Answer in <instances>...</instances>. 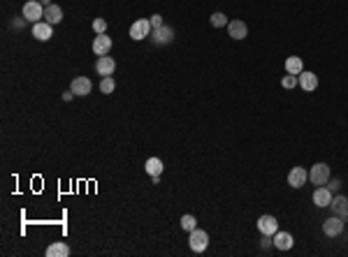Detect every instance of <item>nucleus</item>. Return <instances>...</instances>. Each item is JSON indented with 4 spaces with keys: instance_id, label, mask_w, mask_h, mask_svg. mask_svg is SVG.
Instances as JSON below:
<instances>
[{
    "instance_id": "obj_1",
    "label": "nucleus",
    "mask_w": 348,
    "mask_h": 257,
    "mask_svg": "<svg viewBox=\"0 0 348 257\" xmlns=\"http://www.w3.org/2000/svg\"><path fill=\"white\" fill-rule=\"evenodd\" d=\"M151 31H153V26H151V21H149V19H137V21L130 26L128 35H130V39L142 42L144 37H149V35H151Z\"/></svg>"
},
{
    "instance_id": "obj_2",
    "label": "nucleus",
    "mask_w": 348,
    "mask_h": 257,
    "mask_svg": "<svg viewBox=\"0 0 348 257\" xmlns=\"http://www.w3.org/2000/svg\"><path fill=\"white\" fill-rule=\"evenodd\" d=\"M23 16L28 23H38V21H44V5L40 0H31L23 5Z\"/></svg>"
},
{
    "instance_id": "obj_3",
    "label": "nucleus",
    "mask_w": 348,
    "mask_h": 257,
    "mask_svg": "<svg viewBox=\"0 0 348 257\" xmlns=\"http://www.w3.org/2000/svg\"><path fill=\"white\" fill-rule=\"evenodd\" d=\"M330 176H332V172H330V165H325V162H318V165L311 167L309 172V179L313 185H325L327 181H330Z\"/></svg>"
},
{
    "instance_id": "obj_4",
    "label": "nucleus",
    "mask_w": 348,
    "mask_h": 257,
    "mask_svg": "<svg viewBox=\"0 0 348 257\" xmlns=\"http://www.w3.org/2000/svg\"><path fill=\"white\" fill-rule=\"evenodd\" d=\"M188 246L193 253H205L207 246H209V234H207L205 229H193L190 232V239H188Z\"/></svg>"
},
{
    "instance_id": "obj_5",
    "label": "nucleus",
    "mask_w": 348,
    "mask_h": 257,
    "mask_svg": "<svg viewBox=\"0 0 348 257\" xmlns=\"http://www.w3.org/2000/svg\"><path fill=\"white\" fill-rule=\"evenodd\" d=\"M151 39L156 46H165L174 42V28L170 26H160V28H153L151 31Z\"/></svg>"
},
{
    "instance_id": "obj_6",
    "label": "nucleus",
    "mask_w": 348,
    "mask_h": 257,
    "mask_svg": "<svg viewBox=\"0 0 348 257\" xmlns=\"http://www.w3.org/2000/svg\"><path fill=\"white\" fill-rule=\"evenodd\" d=\"M306 181H309V172L304 169V167H293L290 169V174H288V185L290 188H302V185H306Z\"/></svg>"
},
{
    "instance_id": "obj_7",
    "label": "nucleus",
    "mask_w": 348,
    "mask_h": 257,
    "mask_svg": "<svg viewBox=\"0 0 348 257\" xmlns=\"http://www.w3.org/2000/svg\"><path fill=\"white\" fill-rule=\"evenodd\" d=\"M330 211H332V216H339L344 222H348V197H344V195L332 197Z\"/></svg>"
},
{
    "instance_id": "obj_8",
    "label": "nucleus",
    "mask_w": 348,
    "mask_h": 257,
    "mask_svg": "<svg viewBox=\"0 0 348 257\" xmlns=\"http://www.w3.org/2000/svg\"><path fill=\"white\" fill-rule=\"evenodd\" d=\"M258 229H260V234L274 236L279 232V220L274 218V216H260L258 218Z\"/></svg>"
},
{
    "instance_id": "obj_9",
    "label": "nucleus",
    "mask_w": 348,
    "mask_h": 257,
    "mask_svg": "<svg viewBox=\"0 0 348 257\" xmlns=\"http://www.w3.org/2000/svg\"><path fill=\"white\" fill-rule=\"evenodd\" d=\"M91 49L95 56H107V53L112 51V37H107V33H100V35H95V39H93Z\"/></svg>"
},
{
    "instance_id": "obj_10",
    "label": "nucleus",
    "mask_w": 348,
    "mask_h": 257,
    "mask_svg": "<svg viewBox=\"0 0 348 257\" xmlns=\"http://www.w3.org/2000/svg\"><path fill=\"white\" fill-rule=\"evenodd\" d=\"M33 37L40 39V42H46V39L53 37V26L46 21H38L33 23Z\"/></svg>"
},
{
    "instance_id": "obj_11",
    "label": "nucleus",
    "mask_w": 348,
    "mask_h": 257,
    "mask_svg": "<svg viewBox=\"0 0 348 257\" xmlns=\"http://www.w3.org/2000/svg\"><path fill=\"white\" fill-rule=\"evenodd\" d=\"M227 35L232 39H246V35H249V26L244 21H239V19H232V21L227 23Z\"/></svg>"
},
{
    "instance_id": "obj_12",
    "label": "nucleus",
    "mask_w": 348,
    "mask_h": 257,
    "mask_svg": "<svg viewBox=\"0 0 348 257\" xmlns=\"http://www.w3.org/2000/svg\"><path fill=\"white\" fill-rule=\"evenodd\" d=\"M332 197L334 192L330 188H323V185H318L316 192H313V204L318 206V209H325V206L332 204Z\"/></svg>"
},
{
    "instance_id": "obj_13",
    "label": "nucleus",
    "mask_w": 348,
    "mask_h": 257,
    "mask_svg": "<svg viewBox=\"0 0 348 257\" xmlns=\"http://www.w3.org/2000/svg\"><path fill=\"white\" fill-rule=\"evenodd\" d=\"M114 70H116V61H114L109 53L107 56H98V63H95V72L98 74L109 76V74H114Z\"/></svg>"
},
{
    "instance_id": "obj_14",
    "label": "nucleus",
    "mask_w": 348,
    "mask_h": 257,
    "mask_svg": "<svg viewBox=\"0 0 348 257\" xmlns=\"http://www.w3.org/2000/svg\"><path fill=\"white\" fill-rule=\"evenodd\" d=\"M341 232H344V220L339 216H332L323 222V234L325 236H339Z\"/></svg>"
},
{
    "instance_id": "obj_15",
    "label": "nucleus",
    "mask_w": 348,
    "mask_h": 257,
    "mask_svg": "<svg viewBox=\"0 0 348 257\" xmlns=\"http://www.w3.org/2000/svg\"><path fill=\"white\" fill-rule=\"evenodd\" d=\"M91 79L88 76H75L72 79V86H70V91L75 93V95H88L91 93Z\"/></svg>"
},
{
    "instance_id": "obj_16",
    "label": "nucleus",
    "mask_w": 348,
    "mask_h": 257,
    "mask_svg": "<svg viewBox=\"0 0 348 257\" xmlns=\"http://www.w3.org/2000/svg\"><path fill=\"white\" fill-rule=\"evenodd\" d=\"M297 79H300V86H302V91H306V93H311V91H316L318 88V76L313 74V72H300L297 74Z\"/></svg>"
},
{
    "instance_id": "obj_17",
    "label": "nucleus",
    "mask_w": 348,
    "mask_h": 257,
    "mask_svg": "<svg viewBox=\"0 0 348 257\" xmlns=\"http://www.w3.org/2000/svg\"><path fill=\"white\" fill-rule=\"evenodd\" d=\"M293 246H295V239H293V234H288V232H276V234H274V248L290 250Z\"/></svg>"
},
{
    "instance_id": "obj_18",
    "label": "nucleus",
    "mask_w": 348,
    "mask_h": 257,
    "mask_svg": "<svg viewBox=\"0 0 348 257\" xmlns=\"http://www.w3.org/2000/svg\"><path fill=\"white\" fill-rule=\"evenodd\" d=\"M46 255L49 257H68L70 255V246L65 241H53L49 248H46Z\"/></svg>"
},
{
    "instance_id": "obj_19",
    "label": "nucleus",
    "mask_w": 348,
    "mask_h": 257,
    "mask_svg": "<svg viewBox=\"0 0 348 257\" xmlns=\"http://www.w3.org/2000/svg\"><path fill=\"white\" fill-rule=\"evenodd\" d=\"M44 21L51 23V26L61 23L63 21V9L58 7V5H49V7H44Z\"/></svg>"
},
{
    "instance_id": "obj_20",
    "label": "nucleus",
    "mask_w": 348,
    "mask_h": 257,
    "mask_svg": "<svg viewBox=\"0 0 348 257\" xmlns=\"http://www.w3.org/2000/svg\"><path fill=\"white\" fill-rule=\"evenodd\" d=\"M144 169H146V174L149 176H160L163 174V160L160 158H149L144 162Z\"/></svg>"
},
{
    "instance_id": "obj_21",
    "label": "nucleus",
    "mask_w": 348,
    "mask_h": 257,
    "mask_svg": "<svg viewBox=\"0 0 348 257\" xmlns=\"http://www.w3.org/2000/svg\"><path fill=\"white\" fill-rule=\"evenodd\" d=\"M304 70V63H302V58L300 56H290L286 61V72L288 74H300Z\"/></svg>"
},
{
    "instance_id": "obj_22",
    "label": "nucleus",
    "mask_w": 348,
    "mask_h": 257,
    "mask_svg": "<svg viewBox=\"0 0 348 257\" xmlns=\"http://www.w3.org/2000/svg\"><path fill=\"white\" fill-rule=\"evenodd\" d=\"M209 21H212L214 28H227V23H230V21H227V16L223 14V12H214Z\"/></svg>"
},
{
    "instance_id": "obj_23",
    "label": "nucleus",
    "mask_w": 348,
    "mask_h": 257,
    "mask_svg": "<svg viewBox=\"0 0 348 257\" xmlns=\"http://www.w3.org/2000/svg\"><path fill=\"white\" fill-rule=\"evenodd\" d=\"M195 227H197L195 216H190V213H186V216H181V229H186V232H193Z\"/></svg>"
},
{
    "instance_id": "obj_24",
    "label": "nucleus",
    "mask_w": 348,
    "mask_h": 257,
    "mask_svg": "<svg viewBox=\"0 0 348 257\" xmlns=\"http://www.w3.org/2000/svg\"><path fill=\"white\" fill-rule=\"evenodd\" d=\"M281 86L288 88V91H293L295 86H300V79H297V74H286L283 79H281Z\"/></svg>"
},
{
    "instance_id": "obj_25",
    "label": "nucleus",
    "mask_w": 348,
    "mask_h": 257,
    "mask_svg": "<svg viewBox=\"0 0 348 257\" xmlns=\"http://www.w3.org/2000/svg\"><path fill=\"white\" fill-rule=\"evenodd\" d=\"M114 88H116V83H114L112 76H102V81H100V91L105 93V95H109V93H114Z\"/></svg>"
},
{
    "instance_id": "obj_26",
    "label": "nucleus",
    "mask_w": 348,
    "mask_h": 257,
    "mask_svg": "<svg viewBox=\"0 0 348 257\" xmlns=\"http://www.w3.org/2000/svg\"><path fill=\"white\" fill-rule=\"evenodd\" d=\"M93 31H95V35L107 33V19H95V21H93Z\"/></svg>"
},
{
    "instance_id": "obj_27",
    "label": "nucleus",
    "mask_w": 348,
    "mask_h": 257,
    "mask_svg": "<svg viewBox=\"0 0 348 257\" xmlns=\"http://www.w3.org/2000/svg\"><path fill=\"white\" fill-rule=\"evenodd\" d=\"M26 16H14V19H12V28H14V31H21L23 26H26Z\"/></svg>"
},
{
    "instance_id": "obj_28",
    "label": "nucleus",
    "mask_w": 348,
    "mask_h": 257,
    "mask_svg": "<svg viewBox=\"0 0 348 257\" xmlns=\"http://www.w3.org/2000/svg\"><path fill=\"white\" fill-rule=\"evenodd\" d=\"M149 21H151L153 28H160V26H165V23H163V16H160V14H153Z\"/></svg>"
},
{
    "instance_id": "obj_29",
    "label": "nucleus",
    "mask_w": 348,
    "mask_h": 257,
    "mask_svg": "<svg viewBox=\"0 0 348 257\" xmlns=\"http://www.w3.org/2000/svg\"><path fill=\"white\" fill-rule=\"evenodd\" d=\"M274 243V236H267V234H262V239H260V246H262V248H269V246H272Z\"/></svg>"
},
{
    "instance_id": "obj_30",
    "label": "nucleus",
    "mask_w": 348,
    "mask_h": 257,
    "mask_svg": "<svg viewBox=\"0 0 348 257\" xmlns=\"http://www.w3.org/2000/svg\"><path fill=\"white\" fill-rule=\"evenodd\" d=\"M327 183H330V190H332V192H337V190L341 188V181H339V179H332V181H327Z\"/></svg>"
},
{
    "instance_id": "obj_31",
    "label": "nucleus",
    "mask_w": 348,
    "mask_h": 257,
    "mask_svg": "<svg viewBox=\"0 0 348 257\" xmlns=\"http://www.w3.org/2000/svg\"><path fill=\"white\" fill-rule=\"evenodd\" d=\"M75 98V93L72 91H68V93H63V100H65V102H70V100Z\"/></svg>"
},
{
    "instance_id": "obj_32",
    "label": "nucleus",
    "mask_w": 348,
    "mask_h": 257,
    "mask_svg": "<svg viewBox=\"0 0 348 257\" xmlns=\"http://www.w3.org/2000/svg\"><path fill=\"white\" fill-rule=\"evenodd\" d=\"M40 2H42V5H44V7H49V5H53L51 0H40Z\"/></svg>"
}]
</instances>
